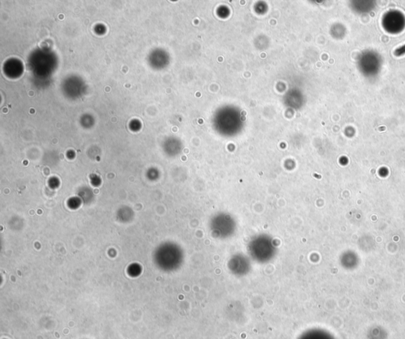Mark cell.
I'll return each instance as SVG.
<instances>
[{
    "label": "cell",
    "instance_id": "6da1fadb",
    "mask_svg": "<svg viewBox=\"0 0 405 339\" xmlns=\"http://www.w3.org/2000/svg\"><path fill=\"white\" fill-rule=\"evenodd\" d=\"M405 54V45L402 46V47L399 48V49H397V50L395 51V55L397 56H402L403 54Z\"/></svg>",
    "mask_w": 405,
    "mask_h": 339
}]
</instances>
